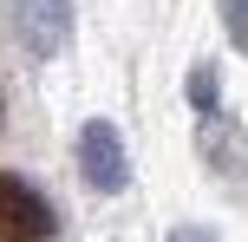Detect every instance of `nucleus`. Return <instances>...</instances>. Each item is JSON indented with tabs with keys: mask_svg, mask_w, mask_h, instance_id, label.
I'll return each instance as SVG.
<instances>
[{
	"mask_svg": "<svg viewBox=\"0 0 248 242\" xmlns=\"http://www.w3.org/2000/svg\"><path fill=\"white\" fill-rule=\"evenodd\" d=\"M222 26H229V39L248 52V0H222Z\"/></svg>",
	"mask_w": 248,
	"mask_h": 242,
	"instance_id": "obj_5",
	"label": "nucleus"
},
{
	"mask_svg": "<svg viewBox=\"0 0 248 242\" xmlns=\"http://www.w3.org/2000/svg\"><path fill=\"white\" fill-rule=\"evenodd\" d=\"M52 236V203L26 177L0 170V242H46Z\"/></svg>",
	"mask_w": 248,
	"mask_h": 242,
	"instance_id": "obj_3",
	"label": "nucleus"
},
{
	"mask_svg": "<svg viewBox=\"0 0 248 242\" xmlns=\"http://www.w3.org/2000/svg\"><path fill=\"white\" fill-rule=\"evenodd\" d=\"M170 242H216V229H202V223H183V229H170Z\"/></svg>",
	"mask_w": 248,
	"mask_h": 242,
	"instance_id": "obj_6",
	"label": "nucleus"
},
{
	"mask_svg": "<svg viewBox=\"0 0 248 242\" xmlns=\"http://www.w3.org/2000/svg\"><path fill=\"white\" fill-rule=\"evenodd\" d=\"M189 105H196L202 118H216V72H209V65H196V72H189Z\"/></svg>",
	"mask_w": 248,
	"mask_h": 242,
	"instance_id": "obj_4",
	"label": "nucleus"
},
{
	"mask_svg": "<svg viewBox=\"0 0 248 242\" xmlns=\"http://www.w3.org/2000/svg\"><path fill=\"white\" fill-rule=\"evenodd\" d=\"M78 170H85V183H92V190H105V196H118L124 183H131V157H124L118 125L92 118V125L78 131Z\"/></svg>",
	"mask_w": 248,
	"mask_h": 242,
	"instance_id": "obj_1",
	"label": "nucleus"
},
{
	"mask_svg": "<svg viewBox=\"0 0 248 242\" xmlns=\"http://www.w3.org/2000/svg\"><path fill=\"white\" fill-rule=\"evenodd\" d=\"M13 33L33 59H59L72 39V0H13Z\"/></svg>",
	"mask_w": 248,
	"mask_h": 242,
	"instance_id": "obj_2",
	"label": "nucleus"
}]
</instances>
